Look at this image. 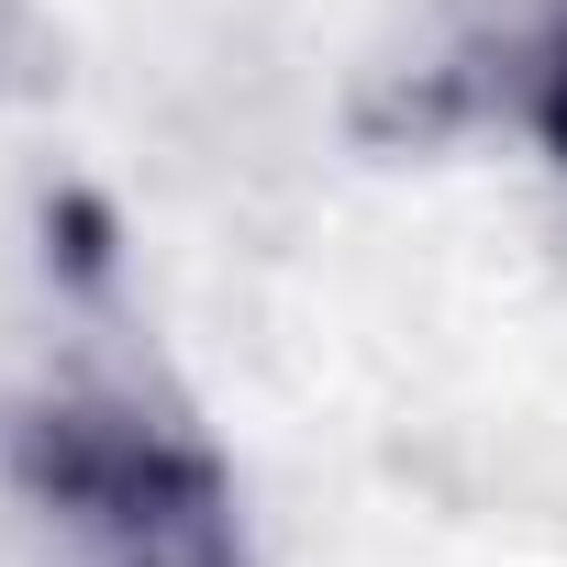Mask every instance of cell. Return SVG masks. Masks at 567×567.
<instances>
[{"label":"cell","instance_id":"obj_2","mask_svg":"<svg viewBox=\"0 0 567 567\" xmlns=\"http://www.w3.org/2000/svg\"><path fill=\"white\" fill-rule=\"evenodd\" d=\"M401 12H412V68L456 112L567 167V0H401Z\"/></svg>","mask_w":567,"mask_h":567},{"label":"cell","instance_id":"obj_3","mask_svg":"<svg viewBox=\"0 0 567 567\" xmlns=\"http://www.w3.org/2000/svg\"><path fill=\"white\" fill-rule=\"evenodd\" d=\"M45 79V0H0V112Z\"/></svg>","mask_w":567,"mask_h":567},{"label":"cell","instance_id":"obj_1","mask_svg":"<svg viewBox=\"0 0 567 567\" xmlns=\"http://www.w3.org/2000/svg\"><path fill=\"white\" fill-rule=\"evenodd\" d=\"M0 567H256V512L90 245L0 368Z\"/></svg>","mask_w":567,"mask_h":567}]
</instances>
